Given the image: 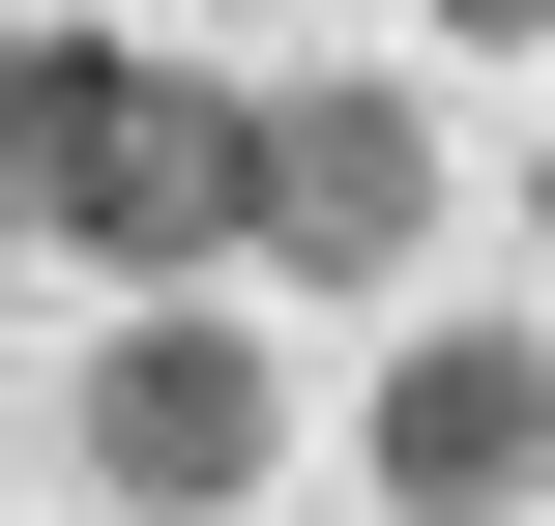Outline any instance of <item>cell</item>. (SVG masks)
<instances>
[{
	"instance_id": "cell-1",
	"label": "cell",
	"mask_w": 555,
	"mask_h": 526,
	"mask_svg": "<svg viewBox=\"0 0 555 526\" xmlns=\"http://www.w3.org/2000/svg\"><path fill=\"white\" fill-rule=\"evenodd\" d=\"M263 234V88L176 29H0V264H88L117 322H176Z\"/></svg>"
},
{
	"instance_id": "cell-3",
	"label": "cell",
	"mask_w": 555,
	"mask_h": 526,
	"mask_svg": "<svg viewBox=\"0 0 555 526\" xmlns=\"http://www.w3.org/2000/svg\"><path fill=\"white\" fill-rule=\"evenodd\" d=\"M439 264V117L380 59H293L263 88V293H410Z\"/></svg>"
},
{
	"instance_id": "cell-2",
	"label": "cell",
	"mask_w": 555,
	"mask_h": 526,
	"mask_svg": "<svg viewBox=\"0 0 555 526\" xmlns=\"http://www.w3.org/2000/svg\"><path fill=\"white\" fill-rule=\"evenodd\" d=\"M59 439H88V498H117V526H234L263 469H293V381H263L234 293H176V322H88Z\"/></svg>"
},
{
	"instance_id": "cell-5",
	"label": "cell",
	"mask_w": 555,
	"mask_h": 526,
	"mask_svg": "<svg viewBox=\"0 0 555 526\" xmlns=\"http://www.w3.org/2000/svg\"><path fill=\"white\" fill-rule=\"evenodd\" d=\"M527 264H555V146H527Z\"/></svg>"
},
{
	"instance_id": "cell-4",
	"label": "cell",
	"mask_w": 555,
	"mask_h": 526,
	"mask_svg": "<svg viewBox=\"0 0 555 526\" xmlns=\"http://www.w3.org/2000/svg\"><path fill=\"white\" fill-rule=\"evenodd\" d=\"M351 469H380V526H527L555 498V322H410Z\"/></svg>"
}]
</instances>
